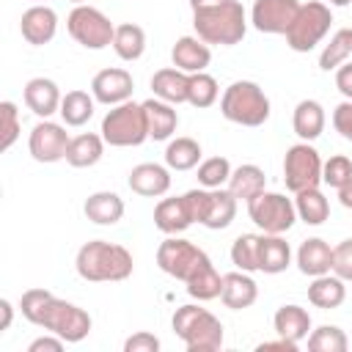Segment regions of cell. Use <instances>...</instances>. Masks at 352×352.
I'll return each mask as SVG.
<instances>
[{
  "mask_svg": "<svg viewBox=\"0 0 352 352\" xmlns=\"http://www.w3.org/2000/svg\"><path fill=\"white\" fill-rule=\"evenodd\" d=\"M344 297H346L344 280L338 275H330V272L316 275L311 280V286H308V302L316 305V308H324V311L327 308H338L344 302Z\"/></svg>",
  "mask_w": 352,
  "mask_h": 352,
  "instance_id": "cell-31",
  "label": "cell"
},
{
  "mask_svg": "<svg viewBox=\"0 0 352 352\" xmlns=\"http://www.w3.org/2000/svg\"><path fill=\"white\" fill-rule=\"evenodd\" d=\"M187 85H190V74H184L182 69L170 66V69H160L151 77V91L157 99L170 102V104H182L187 102Z\"/></svg>",
  "mask_w": 352,
  "mask_h": 352,
  "instance_id": "cell-25",
  "label": "cell"
},
{
  "mask_svg": "<svg viewBox=\"0 0 352 352\" xmlns=\"http://www.w3.org/2000/svg\"><path fill=\"white\" fill-rule=\"evenodd\" d=\"M300 0H256L250 8V22L261 33H280L292 28V22L300 14Z\"/></svg>",
  "mask_w": 352,
  "mask_h": 352,
  "instance_id": "cell-14",
  "label": "cell"
},
{
  "mask_svg": "<svg viewBox=\"0 0 352 352\" xmlns=\"http://www.w3.org/2000/svg\"><path fill=\"white\" fill-rule=\"evenodd\" d=\"M36 3H41V0H36Z\"/></svg>",
  "mask_w": 352,
  "mask_h": 352,
  "instance_id": "cell-55",
  "label": "cell"
},
{
  "mask_svg": "<svg viewBox=\"0 0 352 352\" xmlns=\"http://www.w3.org/2000/svg\"><path fill=\"white\" fill-rule=\"evenodd\" d=\"M102 138L107 146L116 148H126V146H140L148 138V126H146V116H143V104L126 99L121 104H113L107 110V116L102 118Z\"/></svg>",
  "mask_w": 352,
  "mask_h": 352,
  "instance_id": "cell-6",
  "label": "cell"
},
{
  "mask_svg": "<svg viewBox=\"0 0 352 352\" xmlns=\"http://www.w3.org/2000/svg\"><path fill=\"white\" fill-rule=\"evenodd\" d=\"M292 248L280 234H264L258 239V270L267 275H278L289 267Z\"/></svg>",
  "mask_w": 352,
  "mask_h": 352,
  "instance_id": "cell-26",
  "label": "cell"
},
{
  "mask_svg": "<svg viewBox=\"0 0 352 352\" xmlns=\"http://www.w3.org/2000/svg\"><path fill=\"white\" fill-rule=\"evenodd\" d=\"M60 99L63 96H60L58 85L52 80H47V77H33L25 85V104L38 118H50L52 113H58L60 110Z\"/></svg>",
  "mask_w": 352,
  "mask_h": 352,
  "instance_id": "cell-19",
  "label": "cell"
},
{
  "mask_svg": "<svg viewBox=\"0 0 352 352\" xmlns=\"http://www.w3.org/2000/svg\"><path fill=\"white\" fill-rule=\"evenodd\" d=\"M297 267H300L302 275H311V278L330 272V267H333V248L324 239H319V236L305 239L300 245V250H297Z\"/></svg>",
  "mask_w": 352,
  "mask_h": 352,
  "instance_id": "cell-24",
  "label": "cell"
},
{
  "mask_svg": "<svg viewBox=\"0 0 352 352\" xmlns=\"http://www.w3.org/2000/svg\"><path fill=\"white\" fill-rule=\"evenodd\" d=\"M217 80L206 72H195L190 74V85H187V102L192 107H212L217 102Z\"/></svg>",
  "mask_w": 352,
  "mask_h": 352,
  "instance_id": "cell-38",
  "label": "cell"
},
{
  "mask_svg": "<svg viewBox=\"0 0 352 352\" xmlns=\"http://www.w3.org/2000/svg\"><path fill=\"white\" fill-rule=\"evenodd\" d=\"M69 143H72V138H69L66 126L44 118L33 126L28 148H30V157L36 162H58V160H66Z\"/></svg>",
  "mask_w": 352,
  "mask_h": 352,
  "instance_id": "cell-13",
  "label": "cell"
},
{
  "mask_svg": "<svg viewBox=\"0 0 352 352\" xmlns=\"http://www.w3.org/2000/svg\"><path fill=\"white\" fill-rule=\"evenodd\" d=\"M333 126H336V132H338L344 140L352 143V99L341 102V104L333 110Z\"/></svg>",
  "mask_w": 352,
  "mask_h": 352,
  "instance_id": "cell-45",
  "label": "cell"
},
{
  "mask_svg": "<svg viewBox=\"0 0 352 352\" xmlns=\"http://www.w3.org/2000/svg\"><path fill=\"white\" fill-rule=\"evenodd\" d=\"M170 324H173V333L184 341V346L190 352H214L223 346V324L206 308L182 305V308H176Z\"/></svg>",
  "mask_w": 352,
  "mask_h": 352,
  "instance_id": "cell-4",
  "label": "cell"
},
{
  "mask_svg": "<svg viewBox=\"0 0 352 352\" xmlns=\"http://www.w3.org/2000/svg\"><path fill=\"white\" fill-rule=\"evenodd\" d=\"M220 113L239 126H261L270 118V99L258 82L236 80L220 96Z\"/></svg>",
  "mask_w": 352,
  "mask_h": 352,
  "instance_id": "cell-5",
  "label": "cell"
},
{
  "mask_svg": "<svg viewBox=\"0 0 352 352\" xmlns=\"http://www.w3.org/2000/svg\"><path fill=\"white\" fill-rule=\"evenodd\" d=\"M220 292H223V275L214 270L212 261H206V264L187 280V294H190L192 300H198V302L214 300V297H220Z\"/></svg>",
  "mask_w": 352,
  "mask_h": 352,
  "instance_id": "cell-35",
  "label": "cell"
},
{
  "mask_svg": "<svg viewBox=\"0 0 352 352\" xmlns=\"http://www.w3.org/2000/svg\"><path fill=\"white\" fill-rule=\"evenodd\" d=\"M129 190L143 198H160L170 190V170L157 162H140L129 170Z\"/></svg>",
  "mask_w": 352,
  "mask_h": 352,
  "instance_id": "cell-17",
  "label": "cell"
},
{
  "mask_svg": "<svg viewBox=\"0 0 352 352\" xmlns=\"http://www.w3.org/2000/svg\"><path fill=\"white\" fill-rule=\"evenodd\" d=\"M258 297V286L256 280L248 275V272H228L223 275V292H220V300L226 308L231 311H242V308H250Z\"/></svg>",
  "mask_w": 352,
  "mask_h": 352,
  "instance_id": "cell-20",
  "label": "cell"
},
{
  "mask_svg": "<svg viewBox=\"0 0 352 352\" xmlns=\"http://www.w3.org/2000/svg\"><path fill=\"white\" fill-rule=\"evenodd\" d=\"M297 346H300L297 341H289V338H283V336H280L278 341H264V344H258L256 349H258V352H270V349H283V352H297Z\"/></svg>",
  "mask_w": 352,
  "mask_h": 352,
  "instance_id": "cell-49",
  "label": "cell"
},
{
  "mask_svg": "<svg viewBox=\"0 0 352 352\" xmlns=\"http://www.w3.org/2000/svg\"><path fill=\"white\" fill-rule=\"evenodd\" d=\"M248 214L264 234H286L297 220L294 201L280 192H267V190L248 201Z\"/></svg>",
  "mask_w": 352,
  "mask_h": 352,
  "instance_id": "cell-10",
  "label": "cell"
},
{
  "mask_svg": "<svg viewBox=\"0 0 352 352\" xmlns=\"http://www.w3.org/2000/svg\"><path fill=\"white\" fill-rule=\"evenodd\" d=\"M0 311H3V322H0V333H3V330L11 327V319H14V308H11V302L6 297L0 300Z\"/></svg>",
  "mask_w": 352,
  "mask_h": 352,
  "instance_id": "cell-50",
  "label": "cell"
},
{
  "mask_svg": "<svg viewBox=\"0 0 352 352\" xmlns=\"http://www.w3.org/2000/svg\"><path fill=\"white\" fill-rule=\"evenodd\" d=\"M294 209H297V217L308 226H322L330 214V204H327V198L319 187L294 192Z\"/></svg>",
  "mask_w": 352,
  "mask_h": 352,
  "instance_id": "cell-32",
  "label": "cell"
},
{
  "mask_svg": "<svg viewBox=\"0 0 352 352\" xmlns=\"http://www.w3.org/2000/svg\"><path fill=\"white\" fill-rule=\"evenodd\" d=\"M94 94L88 91H69L63 99H60V118L66 126H82L91 121L94 116Z\"/></svg>",
  "mask_w": 352,
  "mask_h": 352,
  "instance_id": "cell-34",
  "label": "cell"
},
{
  "mask_svg": "<svg viewBox=\"0 0 352 352\" xmlns=\"http://www.w3.org/2000/svg\"><path fill=\"white\" fill-rule=\"evenodd\" d=\"M352 179V160L344 154H333L327 162H322V182L327 187H344Z\"/></svg>",
  "mask_w": 352,
  "mask_h": 352,
  "instance_id": "cell-42",
  "label": "cell"
},
{
  "mask_svg": "<svg viewBox=\"0 0 352 352\" xmlns=\"http://www.w3.org/2000/svg\"><path fill=\"white\" fill-rule=\"evenodd\" d=\"M336 88H338L346 99H352V63H341V66L336 69Z\"/></svg>",
  "mask_w": 352,
  "mask_h": 352,
  "instance_id": "cell-48",
  "label": "cell"
},
{
  "mask_svg": "<svg viewBox=\"0 0 352 352\" xmlns=\"http://www.w3.org/2000/svg\"><path fill=\"white\" fill-rule=\"evenodd\" d=\"M258 234H239L231 245V261L242 272H256L258 270Z\"/></svg>",
  "mask_w": 352,
  "mask_h": 352,
  "instance_id": "cell-39",
  "label": "cell"
},
{
  "mask_svg": "<svg viewBox=\"0 0 352 352\" xmlns=\"http://www.w3.org/2000/svg\"><path fill=\"white\" fill-rule=\"evenodd\" d=\"M66 28H69V36L85 50H104L113 44V36H116V25L94 6H77L69 14Z\"/></svg>",
  "mask_w": 352,
  "mask_h": 352,
  "instance_id": "cell-11",
  "label": "cell"
},
{
  "mask_svg": "<svg viewBox=\"0 0 352 352\" xmlns=\"http://www.w3.org/2000/svg\"><path fill=\"white\" fill-rule=\"evenodd\" d=\"M132 91H135V82H132V74L126 69H102L91 80L94 99L102 104H110V107L132 99Z\"/></svg>",
  "mask_w": 352,
  "mask_h": 352,
  "instance_id": "cell-15",
  "label": "cell"
},
{
  "mask_svg": "<svg viewBox=\"0 0 352 352\" xmlns=\"http://www.w3.org/2000/svg\"><path fill=\"white\" fill-rule=\"evenodd\" d=\"M0 116H3V129H0V151H8L14 146V140L19 138L22 126H19V110L14 102H3L0 104Z\"/></svg>",
  "mask_w": 352,
  "mask_h": 352,
  "instance_id": "cell-43",
  "label": "cell"
},
{
  "mask_svg": "<svg viewBox=\"0 0 352 352\" xmlns=\"http://www.w3.org/2000/svg\"><path fill=\"white\" fill-rule=\"evenodd\" d=\"M294 132L300 135V140H316L322 132H324V107L316 102V99H302L297 107H294Z\"/></svg>",
  "mask_w": 352,
  "mask_h": 352,
  "instance_id": "cell-29",
  "label": "cell"
},
{
  "mask_svg": "<svg viewBox=\"0 0 352 352\" xmlns=\"http://www.w3.org/2000/svg\"><path fill=\"white\" fill-rule=\"evenodd\" d=\"M201 162V146L192 138H176L165 148V165L170 170H192Z\"/></svg>",
  "mask_w": 352,
  "mask_h": 352,
  "instance_id": "cell-36",
  "label": "cell"
},
{
  "mask_svg": "<svg viewBox=\"0 0 352 352\" xmlns=\"http://www.w3.org/2000/svg\"><path fill=\"white\" fill-rule=\"evenodd\" d=\"M154 226L162 234H168V236L187 231L192 226V214H190V209L184 204V195H179V198H162L154 206Z\"/></svg>",
  "mask_w": 352,
  "mask_h": 352,
  "instance_id": "cell-21",
  "label": "cell"
},
{
  "mask_svg": "<svg viewBox=\"0 0 352 352\" xmlns=\"http://www.w3.org/2000/svg\"><path fill=\"white\" fill-rule=\"evenodd\" d=\"M113 50L121 60H138L146 50V33L140 25L135 22H124L116 25V36H113Z\"/></svg>",
  "mask_w": 352,
  "mask_h": 352,
  "instance_id": "cell-33",
  "label": "cell"
},
{
  "mask_svg": "<svg viewBox=\"0 0 352 352\" xmlns=\"http://www.w3.org/2000/svg\"><path fill=\"white\" fill-rule=\"evenodd\" d=\"M352 55V28H341L330 36V41L324 44L322 55H319V69L330 72L338 69L341 63H346V58Z\"/></svg>",
  "mask_w": 352,
  "mask_h": 352,
  "instance_id": "cell-37",
  "label": "cell"
},
{
  "mask_svg": "<svg viewBox=\"0 0 352 352\" xmlns=\"http://www.w3.org/2000/svg\"><path fill=\"white\" fill-rule=\"evenodd\" d=\"M330 22H333L330 6H324V3H319V0H311V3L300 6L297 19H294L292 28L286 30V44H289L294 52H311V50L327 36Z\"/></svg>",
  "mask_w": 352,
  "mask_h": 352,
  "instance_id": "cell-8",
  "label": "cell"
},
{
  "mask_svg": "<svg viewBox=\"0 0 352 352\" xmlns=\"http://www.w3.org/2000/svg\"><path fill=\"white\" fill-rule=\"evenodd\" d=\"M272 324H275V333H278V336H283V338L300 344L302 338H308V330H311V314H308L305 308L289 302V305H280V308L275 311Z\"/></svg>",
  "mask_w": 352,
  "mask_h": 352,
  "instance_id": "cell-27",
  "label": "cell"
},
{
  "mask_svg": "<svg viewBox=\"0 0 352 352\" xmlns=\"http://www.w3.org/2000/svg\"><path fill=\"white\" fill-rule=\"evenodd\" d=\"M264 187H267V176H264V170L258 165L248 162V165H239V168L231 170L228 190H231V195L236 201H250L258 192H264Z\"/></svg>",
  "mask_w": 352,
  "mask_h": 352,
  "instance_id": "cell-30",
  "label": "cell"
},
{
  "mask_svg": "<svg viewBox=\"0 0 352 352\" xmlns=\"http://www.w3.org/2000/svg\"><path fill=\"white\" fill-rule=\"evenodd\" d=\"M19 30H22V38L33 47L50 44L55 38V30H58V14L50 6H33L22 14Z\"/></svg>",
  "mask_w": 352,
  "mask_h": 352,
  "instance_id": "cell-16",
  "label": "cell"
},
{
  "mask_svg": "<svg viewBox=\"0 0 352 352\" xmlns=\"http://www.w3.org/2000/svg\"><path fill=\"white\" fill-rule=\"evenodd\" d=\"M349 341L346 333L336 324H322L308 336V349L311 352H346Z\"/></svg>",
  "mask_w": 352,
  "mask_h": 352,
  "instance_id": "cell-40",
  "label": "cell"
},
{
  "mask_svg": "<svg viewBox=\"0 0 352 352\" xmlns=\"http://www.w3.org/2000/svg\"><path fill=\"white\" fill-rule=\"evenodd\" d=\"M231 162L226 157H209L204 162H198V182L206 187V190H214V187H223L228 184L231 179Z\"/></svg>",
  "mask_w": 352,
  "mask_h": 352,
  "instance_id": "cell-41",
  "label": "cell"
},
{
  "mask_svg": "<svg viewBox=\"0 0 352 352\" xmlns=\"http://www.w3.org/2000/svg\"><path fill=\"white\" fill-rule=\"evenodd\" d=\"M283 182H286V187L292 192H302V190L319 187V182H322V160H319V151L308 140L289 146V151L283 157Z\"/></svg>",
  "mask_w": 352,
  "mask_h": 352,
  "instance_id": "cell-12",
  "label": "cell"
},
{
  "mask_svg": "<svg viewBox=\"0 0 352 352\" xmlns=\"http://www.w3.org/2000/svg\"><path fill=\"white\" fill-rule=\"evenodd\" d=\"M77 275L91 283H107V280H126L132 275V253L124 245L104 242V239H91L77 250L74 258Z\"/></svg>",
  "mask_w": 352,
  "mask_h": 352,
  "instance_id": "cell-2",
  "label": "cell"
},
{
  "mask_svg": "<svg viewBox=\"0 0 352 352\" xmlns=\"http://www.w3.org/2000/svg\"><path fill=\"white\" fill-rule=\"evenodd\" d=\"M170 60L176 69H182L184 74H195V72H206L209 60H212V50L206 41H201L198 36H182L176 38L173 50H170Z\"/></svg>",
  "mask_w": 352,
  "mask_h": 352,
  "instance_id": "cell-18",
  "label": "cell"
},
{
  "mask_svg": "<svg viewBox=\"0 0 352 352\" xmlns=\"http://www.w3.org/2000/svg\"><path fill=\"white\" fill-rule=\"evenodd\" d=\"M22 316L47 333L60 336L66 344H77L91 333V316L74 302L55 297L47 289H28L19 300Z\"/></svg>",
  "mask_w": 352,
  "mask_h": 352,
  "instance_id": "cell-1",
  "label": "cell"
},
{
  "mask_svg": "<svg viewBox=\"0 0 352 352\" xmlns=\"http://www.w3.org/2000/svg\"><path fill=\"white\" fill-rule=\"evenodd\" d=\"M338 201H341L344 209H352V179L344 187H338Z\"/></svg>",
  "mask_w": 352,
  "mask_h": 352,
  "instance_id": "cell-51",
  "label": "cell"
},
{
  "mask_svg": "<svg viewBox=\"0 0 352 352\" xmlns=\"http://www.w3.org/2000/svg\"><path fill=\"white\" fill-rule=\"evenodd\" d=\"M157 349H160V338L146 330H140L124 341V352H157Z\"/></svg>",
  "mask_w": 352,
  "mask_h": 352,
  "instance_id": "cell-46",
  "label": "cell"
},
{
  "mask_svg": "<svg viewBox=\"0 0 352 352\" xmlns=\"http://www.w3.org/2000/svg\"><path fill=\"white\" fill-rule=\"evenodd\" d=\"M333 275H338L341 280H352V239H344L333 248Z\"/></svg>",
  "mask_w": 352,
  "mask_h": 352,
  "instance_id": "cell-44",
  "label": "cell"
},
{
  "mask_svg": "<svg viewBox=\"0 0 352 352\" xmlns=\"http://www.w3.org/2000/svg\"><path fill=\"white\" fill-rule=\"evenodd\" d=\"M143 104V116H146V126H148V138L154 140H168L173 132H176V124H179V116L173 110L170 102H162L157 96L140 102Z\"/></svg>",
  "mask_w": 352,
  "mask_h": 352,
  "instance_id": "cell-22",
  "label": "cell"
},
{
  "mask_svg": "<svg viewBox=\"0 0 352 352\" xmlns=\"http://www.w3.org/2000/svg\"><path fill=\"white\" fill-rule=\"evenodd\" d=\"M72 3H77V6H85V0H72Z\"/></svg>",
  "mask_w": 352,
  "mask_h": 352,
  "instance_id": "cell-54",
  "label": "cell"
},
{
  "mask_svg": "<svg viewBox=\"0 0 352 352\" xmlns=\"http://www.w3.org/2000/svg\"><path fill=\"white\" fill-rule=\"evenodd\" d=\"M220 3H226V0H190V8L198 11V8H209V6H220Z\"/></svg>",
  "mask_w": 352,
  "mask_h": 352,
  "instance_id": "cell-52",
  "label": "cell"
},
{
  "mask_svg": "<svg viewBox=\"0 0 352 352\" xmlns=\"http://www.w3.org/2000/svg\"><path fill=\"white\" fill-rule=\"evenodd\" d=\"M102 154H104V138L96 132H82V135L72 138L69 151H66V162L72 168H91L102 160Z\"/></svg>",
  "mask_w": 352,
  "mask_h": 352,
  "instance_id": "cell-28",
  "label": "cell"
},
{
  "mask_svg": "<svg viewBox=\"0 0 352 352\" xmlns=\"http://www.w3.org/2000/svg\"><path fill=\"white\" fill-rule=\"evenodd\" d=\"M85 217L96 226H113L124 217V201L118 192H110V190H99V192H91L85 198V206H82Z\"/></svg>",
  "mask_w": 352,
  "mask_h": 352,
  "instance_id": "cell-23",
  "label": "cell"
},
{
  "mask_svg": "<svg viewBox=\"0 0 352 352\" xmlns=\"http://www.w3.org/2000/svg\"><path fill=\"white\" fill-rule=\"evenodd\" d=\"M192 25H195V33H198L201 41L231 47V44H239L245 38L248 16H245L242 3L226 0L220 6H209V8L192 11Z\"/></svg>",
  "mask_w": 352,
  "mask_h": 352,
  "instance_id": "cell-3",
  "label": "cell"
},
{
  "mask_svg": "<svg viewBox=\"0 0 352 352\" xmlns=\"http://www.w3.org/2000/svg\"><path fill=\"white\" fill-rule=\"evenodd\" d=\"M352 0H330V6H349Z\"/></svg>",
  "mask_w": 352,
  "mask_h": 352,
  "instance_id": "cell-53",
  "label": "cell"
},
{
  "mask_svg": "<svg viewBox=\"0 0 352 352\" xmlns=\"http://www.w3.org/2000/svg\"><path fill=\"white\" fill-rule=\"evenodd\" d=\"M63 338L60 336H55V333H50V336H38L36 341H30V346H28V352H60L63 349Z\"/></svg>",
  "mask_w": 352,
  "mask_h": 352,
  "instance_id": "cell-47",
  "label": "cell"
},
{
  "mask_svg": "<svg viewBox=\"0 0 352 352\" xmlns=\"http://www.w3.org/2000/svg\"><path fill=\"white\" fill-rule=\"evenodd\" d=\"M184 204L192 214V223H201L212 231L228 228L231 220L236 217V198L231 190L214 187V190H187Z\"/></svg>",
  "mask_w": 352,
  "mask_h": 352,
  "instance_id": "cell-7",
  "label": "cell"
},
{
  "mask_svg": "<svg viewBox=\"0 0 352 352\" xmlns=\"http://www.w3.org/2000/svg\"><path fill=\"white\" fill-rule=\"evenodd\" d=\"M206 261H209V256H206L198 245H192L190 239H182L179 234L168 236V239L157 248V264H160V270H162L165 275L176 278V280H184V283H187Z\"/></svg>",
  "mask_w": 352,
  "mask_h": 352,
  "instance_id": "cell-9",
  "label": "cell"
}]
</instances>
